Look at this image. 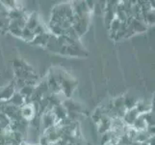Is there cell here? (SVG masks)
<instances>
[{
    "mask_svg": "<svg viewBox=\"0 0 155 145\" xmlns=\"http://www.w3.org/2000/svg\"><path fill=\"white\" fill-rule=\"evenodd\" d=\"M73 10L71 3H63L59 4L52 10L51 21L52 23L61 24L65 21H68L72 25L73 21Z\"/></svg>",
    "mask_w": 155,
    "mask_h": 145,
    "instance_id": "obj_1",
    "label": "cell"
},
{
    "mask_svg": "<svg viewBox=\"0 0 155 145\" xmlns=\"http://www.w3.org/2000/svg\"><path fill=\"white\" fill-rule=\"evenodd\" d=\"M28 16H27V17H25V18H21V19H10L9 26H8V31L11 32V33H12L13 35H15V36L20 37L21 32H22L23 28L25 27L26 20H27Z\"/></svg>",
    "mask_w": 155,
    "mask_h": 145,
    "instance_id": "obj_2",
    "label": "cell"
},
{
    "mask_svg": "<svg viewBox=\"0 0 155 145\" xmlns=\"http://www.w3.org/2000/svg\"><path fill=\"white\" fill-rule=\"evenodd\" d=\"M57 120L53 114L52 110L51 111H47V112H45L44 115H42V118H41V126H42V129H44V131H46L47 129H49L53 126L57 125Z\"/></svg>",
    "mask_w": 155,
    "mask_h": 145,
    "instance_id": "obj_3",
    "label": "cell"
},
{
    "mask_svg": "<svg viewBox=\"0 0 155 145\" xmlns=\"http://www.w3.org/2000/svg\"><path fill=\"white\" fill-rule=\"evenodd\" d=\"M15 92V87L14 83L9 84L8 86H5L4 88L0 89V103H5L8 102L12 96Z\"/></svg>",
    "mask_w": 155,
    "mask_h": 145,
    "instance_id": "obj_4",
    "label": "cell"
},
{
    "mask_svg": "<svg viewBox=\"0 0 155 145\" xmlns=\"http://www.w3.org/2000/svg\"><path fill=\"white\" fill-rule=\"evenodd\" d=\"M20 114L21 117L26 121L30 122L35 117V109L34 106L31 104H26L20 107Z\"/></svg>",
    "mask_w": 155,
    "mask_h": 145,
    "instance_id": "obj_5",
    "label": "cell"
},
{
    "mask_svg": "<svg viewBox=\"0 0 155 145\" xmlns=\"http://www.w3.org/2000/svg\"><path fill=\"white\" fill-rule=\"evenodd\" d=\"M140 115V113L138 112L137 109L136 107H134V109H128L126 110L124 116L122 117L124 118V123H125V124L127 126H132L133 123L135 122V120L137 119V117Z\"/></svg>",
    "mask_w": 155,
    "mask_h": 145,
    "instance_id": "obj_6",
    "label": "cell"
},
{
    "mask_svg": "<svg viewBox=\"0 0 155 145\" xmlns=\"http://www.w3.org/2000/svg\"><path fill=\"white\" fill-rule=\"evenodd\" d=\"M111 121L112 119L106 114H103L101 116L98 124V131L100 133H105L107 132H109L110 130V126H111Z\"/></svg>",
    "mask_w": 155,
    "mask_h": 145,
    "instance_id": "obj_7",
    "label": "cell"
},
{
    "mask_svg": "<svg viewBox=\"0 0 155 145\" xmlns=\"http://www.w3.org/2000/svg\"><path fill=\"white\" fill-rule=\"evenodd\" d=\"M62 105L67 109L68 112H76V113H79L82 109V106L80 105L78 103L73 102L71 100H68V99L62 102Z\"/></svg>",
    "mask_w": 155,
    "mask_h": 145,
    "instance_id": "obj_8",
    "label": "cell"
},
{
    "mask_svg": "<svg viewBox=\"0 0 155 145\" xmlns=\"http://www.w3.org/2000/svg\"><path fill=\"white\" fill-rule=\"evenodd\" d=\"M49 37H50V33H48V32L41 34V35H37V36H35V38L33 39V41H32L30 44L34 45V46H41V47H46V45L49 40Z\"/></svg>",
    "mask_w": 155,
    "mask_h": 145,
    "instance_id": "obj_9",
    "label": "cell"
},
{
    "mask_svg": "<svg viewBox=\"0 0 155 145\" xmlns=\"http://www.w3.org/2000/svg\"><path fill=\"white\" fill-rule=\"evenodd\" d=\"M40 20H39V16L37 15L36 13H32L29 14L27 20H26V24H25V27H27L29 30H31L33 32L35 30V28L40 24Z\"/></svg>",
    "mask_w": 155,
    "mask_h": 145,
    "instance_id": "obj_10",
    "label": "cell"
},
{
    "mask_svg": "<svg viewBox=\"0 0 155 145\" xmlns=\"http://www.w3.org/2000/svg\"><path fill=\"white\" fill-rule=\"evenodd\" d=\"M5 103L13 105L17 107H21L22 105H25V100H24L23 97L18 92V91H15V94L12 96V98H11L8 102H5Z\"/></svg>",
    "mask_w": 155,
    "mask_h": 145,
    "instance_id": "obj_11",
    "label": "cell"
},
{
    "mask_svg": "<svg viewBox=\"0 0 155 145\" xmlns=\"http://www.w3.org/2000/svg\"><path fill=\"white\" fill-rule=\"evenodd\" d=\"M20 38L22 40H24L25 42L31 43L32 41H33V39L35 38V35H34L33 32H32L31 30H29L27 27H24L22 32H21Z\"/></svg>",
    "mask_w": 155,
    "mask_h": 145,
    "instance_id": "obj_12",
    "label": "cell"
},
{
    "mask_svg": "<svg viewBox=\"0 0 155 145\" xmlns=\"http://www.w3.org/2000/svg\"><path fill=\"white\" fill-rule=\"evenodd\" d=\"M138 104V102L135 98H133V97H127V98H124V106L126 110L128 109H134V107H136Z\"/></svg>",
    "mask_w": 155,
    "mask_h": 145,
    "instance_id": "obj_13",
    "label": "cell"
},
{
    "mask_svg": "<svg viewBox=\"0 0 155 145\" xmlns=\"http://www.w3.org/2000/svg\"><path fill=\"white\" fill-rule=\"evenodd\" d=\"M49 140H48V138H47L45 136H42L41 137V140H40V144L41 145H49Z\"/></svg>",
    "mask_w": 155,
    "mask_h": 145,
    "instance_id": "obj_14",
    "label": "cell"
},
{
    "mask_svg": "<svg viewBox=\"0 0 155 145\" xmlns=\"http://www.w3.org/2000/svg\"><path fill=\"white\" fill-rule=\"evenodd\" d=\"M5 33H4V32L3 31H1V30H0V35H4Z\"/></svg>",
    "mask_w": 155,
    "mask_h": 145,
    "instance_id": "obj_15",
    "label": "cell"
}]
</instances>
